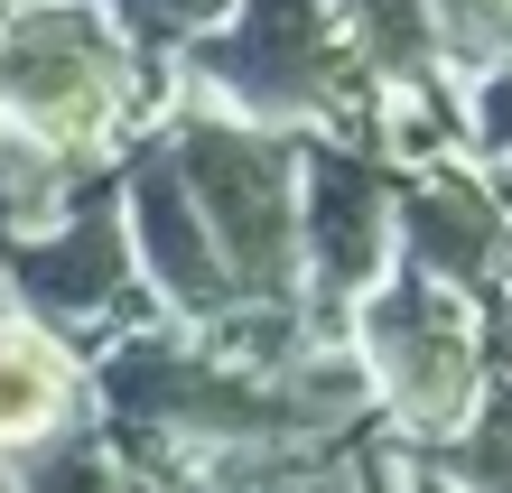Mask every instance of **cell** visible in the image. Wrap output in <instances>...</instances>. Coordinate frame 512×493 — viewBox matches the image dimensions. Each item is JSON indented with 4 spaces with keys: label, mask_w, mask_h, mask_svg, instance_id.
Masks as SVG:
<instances>
[{
    "label": "cell",
    "mask_w": 512,
    "mask_h": 493,
    "mask_svg": "<svg viewBox=\"0 0 512 493\" xmlns=\"http://www.w3.org/2000/svg\"><path fill=\"white\" fill-rule=\"evenodd\" d=\"M168 112V75L112 38L94 0H10L0 10V121L75 177H103Z\"/></svg>",
    "instance_id": "cell-1"
},
{
    "label": "cell",
    "mask_w": 512,
    "mask_h": 493,
    "mask_svg": "<svg viewBox=\"0 0 512 493\" xmlns=\"http://www.w3.org/2000/svg\"><path fill=\"white\" fill-rule=\"evenodd\" d=\"M168 94L233 112L252 131H289V140H308V131L373 140V121H382V94L354 75L326 0H233L215 38H196L168 66Z\"/></svg>",
    "instance_id": "cell-2"
},
{
    "label": "cell",
    "mask_w": 512,
    "mask_h": 493,
    "mask_svg": "<svg viewBox=\"0 0 512 493\" xmlns=\"http://www.w3.org/2000/svg\"><path fill=\"white\" fill-rule=\"evenodd\" d=\"M243 307H298V140L168 94L149 121Z\"/></svg>",
    "instance_id": "cell-3"
},
{
    "label": "cell",
    "mask_w": 512,
    "mask_h": 493,
    "mask_svg": "<svg viewBox=\"0 0 512 493\" xmlns=\"http://www.w3.org/2000/svg\"><path fill=\"white\" fill-rule=\"evenodd\" d=\"M345 354L364 373L373 428L391 447H447L475 419V400L494 391L485 307L438 289V280H419L410 261H391V280L345 307Z\"/></svg>",
    "instance_id": "cell-4"
},
{
    "label": "cell",
    "mask_w": 512,
    "mask_h": 493,
    "mask_svg": "<svg viewBox=\"0 0 512 493\" xmlns=\"http://www.w3.org/2000/svg\"><path fill=\"white\" fill-rule=\"evenodd\" d=\"M401 261V168L373 140H298V307L345 335V307L373 298Z\"/></svg>",
    "instance_id": "cell-5"
},
{
    "label": "cell",
    "mask_w": 512,
    "mask_h": 493,
    "mask_svg": "<svg viewBox=\"0 0 512 493\" xmlns=\"http://www.w3.org/2000/svg\"><path fill=\"white\" fill-rule=\"evenodd\" d=\"M0 289H10V317L66 335V345L103 354L112 335H140L159 326V307L140 298V270H131V233H122V205H112V168L84 187L47 233H28L0 252Z\"/></svg>",
    "instance_id": "cell-6"
},
{
    "label": "cell",
    "mask_w": 512,
    "mask_h": 493,
    "mask_svg": "<svg viewBox=\"0 0 512 493\" xmlns=\"http://www.w3.org/2000/svg\"><path fill=\"white\" fill-rule=\"evenodd\" d=\"M401 261L419 280L494 307V289L512 280V205L494 196V177L466 159L401 168Z\"/></svg>",
    "instance_id": "cell-7"
},
{
    "label": "cell",
    "mask_w": 512,
    "mask_h": 493,
    "mask_svg": "<svg viewBox=\"0 0 512 493\" xmlns=\"http://www.w3.org/2000/svg\"><path fill=\"white\" fill-rule=\"evenodd\" d=\"M75 428H94V354L10 317L0 326V466L66 447Z\"/></svg>",
    "instance_id": "cell-8"
},
{
    "label": "cell",
    "mask_w": 512,
    "mask_h": 493,
    "mask_svg": "<svg viewBox=\"0 0 512 493\" xmlns=\"http://www.w3.org/2000/svg\"><path fill=\"white\" fill-rule=\"evenodd\" d=\"M354 75L382 94V112H457V75L438 56V10L429 0H326Z\"/></svg>",
    "instance_id": "cell-9"
},
{
    "label": "cell",
    "mask_w": 512,
    "mask_h": 493,
    "mask_svg": "<svg viewBox=\"0 0 512 493\" xmlns=\"http://www.w3.org/2000/svg\"><path fill=\"white\" fill-rule=\"evenodd\" d=\"M84 187H94V177H75L66 159H47L38 140H19L10 121H0V252L28 242V233H47Z\"/></svg>",
    "instance_id": "cell-10"
},
{
    "label": "cell",
    "mask_w": 512,
    "mask_h": 493,
    "mask_svg": "<svg viewBox=\"0 0 512 493\" xmlns=\"http://www.w3.org/2000/svg\"><path fill=\"white\" fill-rule=\"evenodd\" d=\"M10 484H19V493H177V484H159V475H140L131 456L103 438V428H75L66 447L10 466Z\"/></svg>",
    "instance_id": "cell-11"
},
{
    "label": "cell",
    "mask_w": 512,
    "mask_h": 493,
    "mask_svg": "<svg viewBox=\"0 0 512 493\" xmlns=\"http://www.w3.org/2000/svg\"><path fill=\"white\" fill-rule=\"evenodd\" d=\"M419 456H429V475L447 493H512V391L494 382L457 438H447V447H419Z\"/></svg>",
    "instance_id": "cell-12"
},
{
    "label": "cell",
    "mask_w": 512,
    "mask_h": 493,
    "mask_svg": "<svg viewBox=\"0 0 512 493\" xmlns=\"http://www.w3.org/2000/svg\"><path fill=\"white\" fill-rule=\"evenodd\" d=\"M94 10L112 19V38H122L140 66H159V75H168L196 38H215V28H224L233 0H94Z\"/></svg>",
    "instance_id": "cell-13"
},
{
    "label": "cell",
    "mask_w": 512,
    "mask_h": 493,
    "mask_svg": "<svg viewBox=\"0 0 512 493\" xmlns=\"http://www.w3.org/2000/svg\"><path fill=\"white\" fill-rule=\"evenodd\" d=\"M457 149H466V168H485V177L512 168V56L457 84Z\"/></svg>",
    "instance_id": "cell-14"
},
{
    "label": "cell",
    "mask_w": 512,
    "mask_h": 493,
    "mask_svg": "<svg viewBox=\"0 0 512 493\" xmlns=\"http://www.w3.org/2000/svg\"><path fill=\"white\" fill-rule=\"evenodd\" d=\"M429 10H438V56L457 84L512 56V0H429Z\"/></svg>",
    "instance_id": "cell-15"
},
{
    "label": "cell",
    "mask_w": 512,
    "mask_h": 493,
    "mask_svg": "<svg viewBox=\"0 0 512 493\" xmlns=\"http://www.w3.org/2000/svg\"><path fill=\"white\" fill-rule=\"evenodd\" d=\"M373 493H447V484L429 475V456H419V447H391V438H382V456H373Z\"/></svg>",
    "instance_id": "cell-16"
},
{
    "label": "cell",
    "mask_w": 512,
    "mask_h": 493,
    "mask_svg": "<svg viewBox=\"0 0 512 493\" xmlns=\"http://www.w3.org/2000/svg\"><path fill=\"white\" fill-rule=\"evenodd\" d=\"M485 363H494V382L512 391V280H503L494 307H485Z\"/></svg>",
    "instance_id": "cell-17"
},
{
    "label": "cell",
    "mask_w": 512,
    "mask_h": 493,
    "mask_svg": "<svg viewBox=\"0 0 512 493\" xmlns=\"http://www.w3.org/2000/svg\"><path fill=\"white\" fill-rule=\"evenodd\" d=\"M494 196H503V205H512V168H494Z\"/></svg>",
    "instance_id": "cell-18"
},
{
    "label": "cell",
    "mask_w": 512,
    "mask_h": 493,
    "mask_svg": "<svg viewBox=\"0 0 512 493\" xmlns=\"http://www.w3.org/2000/svg\"><path fill=\"white\" fill-rule=\"evenodd\" d=\"M0 493H19V484H10V466H0Z\"/></svg>",
    "instance_id": "cell-19"
}]
</instances>
